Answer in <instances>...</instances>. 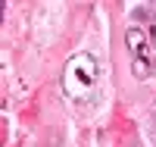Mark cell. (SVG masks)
<instances>
[{
  "mask_svg": "<svg viewBox=\"0 0 156 147\" xmlns=\"http://www.w3.org/2000/svg\"><path fill=\"white\" fill-rule=\"evenodd\" d=\"M150 75V63L147 60H134V78H147Z\"/></svg>",
  "mask_w": 156,
  "mask_h": 147,
  "instance_id": "obj_3",
  "label": "cell"
},
{
  "mask_svg": "<svg viewBox=\"0 0 156 147\" xmlns=\"http://www.w3.org/2000/svg\"><path fill=\"white\" fill-rule=\"evenodd\" d=\"M62 91L75 103H87L100 91V63L90 53H75L62 69Z\"/></svg>",
  "mask_w": 156,
  "mask_h": 147,
  "instance_id": "obj_1",
  "label": "cell"
},
{
  "mask_svg": "<svg viewBox=\"0 0 156 147\" xmlns=\"http://www.w3.org/2000/svg\"><path fill=\"white\" fill-rule=\"evenodd\" d=\"M125 44L131 50L134 60H147V50H150V35L140 28V25H131V28L125 31Z\"/></svg>",
  "mask_w": 156,
  "mask_h": 147,
  "instance_id": "obj_2",
  "label": "cell"
}]
</instances>
